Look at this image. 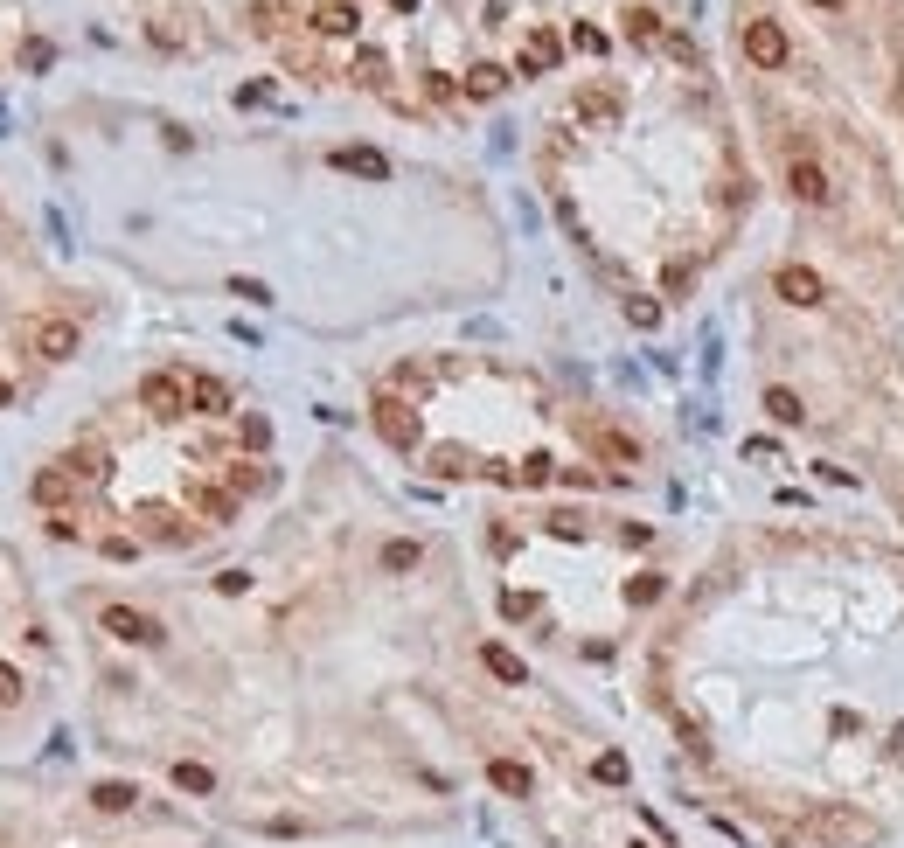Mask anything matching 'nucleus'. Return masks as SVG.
Here are the masks:
<instances>
[{"label": "nucleus", "mask_w": 904, "mask_h": 848, "mask_svg": "<svg viewBox=\"0 0 904 848\" xmlns=\"http://www.w3.org/2000/svg\"><path fill=\"white\" fill-rule=\"evenodd\" d=\"M77 341H84V334H77V320H63V313H42V320L21 327V348H28L35 362H70Z\"/></svg>", "instance_id": "obj_1"}, {"label": "nucleus", "mask_w": 904, "mask_h": 848, "mask_svg": "<svg viewBox=\"0 0 904 848\" xmlns=\"http://www.w3.org/2000/svg\"><path fill=\"white\" fill-rule=\"evenodd\" d=\"M98 626H105L119 647H160V640H167V633H160V619L140 612V605H105V612H98Z\"/></svg>", "instance_id": "obj_2"}, {"label": "nucleus", "mask_w": 904, "mask_h": 848, "mask_svg": "<svg viewBox=\"0 0 904 848\" xmlns=\"http://www.w3.org/2000/svg\"><path fill=\"white\" fill-rule=\"evenodd\" d=\"M140 411L147 418H188V376H174V369L140 376Z\"/></svg>", "instance_id": "obj_3"}, {"label": "nucleus", "mask_w": 904, "mask_h": 848, "mask_svg": "<svg viewBox=\"0 0 904 848\" xmlns=\"http://www.w3.org/2000/svg\"><path fill=\"white\" fill-rule=\"evenodd\" d=\"M369 424H376V431H383V438H390L397 452H411V445L425 438V424H418V411H411L404 397H390V390H383V397L369 404Z\"/></svg>", "instance_id": "obj_4"}, {"label": "nucleus", "mask_w": 904, "mask_h": 848, "mask_svg": "<svg viewBox=\"0 0 904 848\" xmlns=\"http://www.w3.org/2000/svg\"><path fill=\"white\" fill-rule=\"evenodd\" d=\"M745 56H752L758 70H779V63H786V28H779V21H765V14L745 21Z\"/></svg>", "instance_id": "obj_5"}, {"label": "nucleus", "mask_w": 904, "mask_h": 848, "mask_svg": "<svg viewBox=\"0 0 904 848\" xmlns=\"http://www.w3.org/2000/svg\"><path fill=\"white\" fill-rule=\"evenodd\" d=\"M77 487H84V480H77L70 466H42V473L28 480V501H35V508H49V515H63V501H70Z\"/></svg>", "instance_id": "obj_6"}, {"label": "nucleus", "mask_w": 904, "mask_h": 848, "mask_svg": "<svg viewBox=\"0 0 904 848\" xmlns=\"http://www.w3.org/2000/svg\"><path fill=\"white\" fill-rule=\"evenodd\" d=\"M188 411L195 418H230V383L223 376H188Z\"/></svg>", "instance_id": "obj_7"}, {"label": "nucleus", "mask_w": 904, "mask_h": 848, "mask_svg": "<svg viewBox=\"0 0 904 848\" xmlns=\"http://www.w3.org/2000/svg\"><path fill=\"white\" fill-rule=\"evenodd\" d=\"M772 292H779L786 306H814V299H821V279H814V265H779V272H772Z\"/></svg>", "instance_id": "obj_8"}, {"label": "nucleus", "mask_w": 904, "mask_h": 848, "mask_svg": "<svg viewBox=\"0 0 904 848\" xmlns=\"http://www.w3.org/2000/svg\"><path fill=\"white\" fill-rule=\"evenodd\" d=\"M306 21H313L320 35H334V42H348V35L362 28V7H355V0H320V7H313Z\"/></svg>", "instance_id": "obj_9"}, {"label": "nucleus", "mask_w": 904, "mask_h": 848, "mask_svg": "<svg viewBox=\"0 0 904 848\" xmlns=\"http://www.w3.org/2000/svg\"><path fill=\"white\" fill-rule=\"evenodd\" d=\"M480 668H487L494 682H508V689H522V682H529L522 654H515V647H501V640H480Z\"/></svg>", "instance_id": "obj_10"}, {"label": "nucleus", "mask_w": 904, "mask_h": 848, "mask_svg": "<svg viewBox=\"0 0 904 848\" xmlns=\"http://www.w3.org/2000/svg\"><path fill=\"white\" fill-rule=\"evenodd\" d=\"M487 786L508 793V800H529V793H536V772L515 765V758H487Z\"/></svg>", "instance_id": "obj_11"}, {"label": "nucleus", "mask_w": 904, "mask_h": 848, "mask_svg": "<svg viewBox=\"0 0 904 848\" xmlns=\"http://www.w3.org/2000/svg\"><path fill=\"white\" fill-rule=\"evenodd\" d=\"M334 167L341 174H362V181H390V160L376 146H334Z\"/></svg>", "instance_id": "obj_12"}, {"label": "nucleus", "mask_w": 904, "mask_h": 848, "mask_svg": "<svg viewBox=\"0 0 904 848\" xmlns=\"http://www.w3.org/2000/svg\"><path fill=\"white\" fill-rule=\"evenodd\" d=\"M188 508H195L202 522H216V529L237 522V494H230V487H188Z\"/></svg>", "instance_id": "obj_13"}, {"label": "nucleus", "mask_w": 904, "mask_h": 848, "mask_svg": "<svg viewBox=\"0 0 904 848\" xmlns=\"http://www.w3.org/2000/svg\"><path fill=\"white\" fill-rule=\"evenodd\" d=\"M578 119H585V126H612V119H619V91H612V84L578 91Z\"/></svg>", "instance_id": "obj_14"}, {"label": "nucleus", "mask_w": 904, "mask_h": 848, "mask_svg": "<svg viewBox=\"0 0 904 848\" xmlns=\"http://www.w3.org/2000/svg\"><path fill=\"white\" fill-rule=\"evenodd\" d=\"M557 56H564L557 28H536V35H529V49H522V77H536V70H557Z\"/></svg>", "instance_id": "obj_15"}, {"label": "nucleus", "mask_w": 904, "mask_h": 848, "mask_svg": "<svg viewBox=\"0 0 904 848\" xmlns=\"http://www.w3.org/2000/svg\"><path fill=\"white\" fill-rule=\"evenodd\" d=\"M133 800H140L133 779H98V786H91V807H98V814H133Z\"/></svg>", "instance_id": "obj_16"}, {"label": "nucleus", "mask_w": 904, "mask_h": 848, "mask_svg": "<svg viewBox=\"0 0 904 848\" xmlns=\"http://www.w3.org/2000/svg\"><path fill=\"white\" fill-rule=\"evenodd\" d=\"M814 835H828V842H863V835H870V821H863V814L828 807V814H814Z\"/></svg>", "instance_id": "obj_17"}, {"label": "nucleus", "mask_w": 904, "mask_h": 848, "mask_svg": "<svg viewBox=\"0 0 904 848\" xmlns=\"http://www.w3.org/2000/svg\"><path fill=\"white\" fill-rule=\"evenodd\" d=\"M626 42H640V49H654V42H668V28H661V14H654V7H626Z\"/></svg>", "instance_id": "obj_18"}, {"label": "nucleus", "mask_w": 904, "mask_h": 848, "mask_svg": "<svg viewBox=\"0 0 904 848\" xmlns=\"http://www.w3.org/2000/svg\"><path fill=\"white\" fill-rule=\"evenodd\" d=\"M174 786L195 793V800H209V793H216V772H209L202 758H174Z\"/></svg>", "instance_id": "obj_19"}, {"label": "nucleus", "mask_w": 904, "mask_h": 848, "mask_svg": "<svg viewBox=\"0 0 904 848\" xmlns=\"http://www.w3.org/2000/svg\"><path fill=\"white\" fill-rule=\"evenodd\" d=\"M140 529H147L153 543H188V529H181L174 508H140Z\"/></svg>", "instance_id": "obj_20"}, {"label": "nucleus", "mask_w": 904, "mask_h": 848, "mask_svg": "<svg viewBox=\"0 0 904 848\" xmlns=\"http://www.w3.org/2000/svg\"><path fill=\"white\" fill-rule=\"evenodd\" d=\"M501 91H508V70L501 63H473L466 70V98H501Z\"/></svg>", "instance_id": "obj_21"}, {"label": "nucleus", "mask_w": 904, "mask_h": 848, "mask_svg": "<svg viewBox=\"0 0 904 848\" xmlns=\"http://www.w3.org/2000/svg\"><path fill=\"white\" fill-rule=\"evenodd\" d=\"M348 77H355L362 91H383V77H390V63H383V49H362V56L348 63Z\"/></svg>", "instance_id": "obj_22"}, {"label": "nucleus", "mask_w": 904, "mask_h": 848, "mask_svg": "<svg viewBox=\"0 0 904 848\" xmlns=\"http://www.w3.org/2000/svg\"><path fill=\"white\" fill-rule=\"evenodd\" d=\"M786 181H793V195H807V202H828V174H821L814 160H793V174H786Z\"/></svg>", "instance_id": "obj_23"}, {"label": "nucleus", "mask_w": 904, "mask_h": 848, "mask_svg": "<svg viewBox=\"0 0 904 848\" xmlns=\"http://www.w3.org/2000/svg\"><path fill=\"white\" fill-rule=\"evenodd\" d=\"M63 466H70L77 480H105V473H112V452H98V445H77Z\"/></svg>", "instance_id": "obj_24"}, {"label": "nucleus", "mask_w": 904, "mask_h": 848, "mask_svg": "<svg viewBox=\"0 0 904 848\" xmlns=\"http://www.w3.org/2000/svg\"><path fill=\"white\" fill-rule=\"evenodd\" d=\"M265 487H272V473H265L258 459H237V466H230V494H237V501H244V494H265Z\"/></svg>", "instance_id": "obj_25"}, {"label": "nucleus", "mask_w": 904, "mask_h": 848, "mask_svg": "<svg viewBox=\"0 0 904 848\" xmlns=\"http://www.w3.org/2000/svg\"><path fill=\"white\" fill-rule=\"evenodd\" d=\"M432 473L459 480V473H480V459H473V452H459V445H439V452H432Z\"/></svg>", "instance_id": "obj_26"}, {"label": "nucleus", "mask_w": 904, "mask_h": 848, "mask_svg": "<svg viewBox=\"0 0 904 848\" xmlns=\"http://www.w3.org/2000/svg\"><path fill=\"white\" fill-rule=\"evenodd\" d=\"M425 564V550H418V543H404V536H397V543H383V570H390V577H404V570H418Z\"/></svg>", "instance_id": "obj_27"}, {"label": "nucleus", "mask_w": 904, "mask_h": 848, "mask_svg": "<svg viewBox=\"0 0 904 848\" xmlns=\"http://www.w3.org/2000/svg\"><path fill=\"white\" fill-rule=\"evenodd\" d=\"M592 445H599L605 459H619V466H640V445H633V438H619V431H592Z\"/></svg>", "instance_id": "obj_28"}, {"label": "nucleus", "mask_w": 904, "mask_h": 848, "mask_svg": "<svg viewBox=\"0 0 904 848\" xmlns=\"http://www.w3.org/2000/svg\"><path fill=\"white\" fill-rule=\"evenodd\" d=\"M626 772H633L626 751H599V758H592V779H599V786H626Z\"/></svg>", "instance_id": "obj_29"}, {"label": "nucleus", "mask_w": 904, "mask_h": 848, "mask_svg": "<svg viewBox=\"0 0 904 848\" xmlns=\"http://www.w3.org/2000/svg\"><path fill=\"white\" fill-rule=\"evenodd\" d=\"M237 445H251V452H265V445H272V424L258 418V411H244V418H237Z\"/></svg>", "instance_id": "obj_30"}, {"label": "nucleus", "mask_w": 904, "mask_h": 848, "mask_svg": "<svg viewBox=\"0 0 904 848\" xmlns=\"http://www.w3.org/2000/svg\"><path fill=\"white\" fill-rule=\"evenodd\" d=\"M765 411H772V418H779V424H800V418H807L793 390H765Z\"/></svg>", "instance_id": "obj_31"}, {"label": "nucleus", "mask_w": 904, "mask_h": 848, "mask_svg": "<svg viewBox=\"0 0 904 848\" xmlns=\"http://www.w3.org/2000/svg\"><path fill=\"white\" fill-rule=\"evenodd\" d=\"M251 28H258V35H279V28H286V7H279V0H258V7H251Z\"/></svg>", "instance_id": "obj_32"}, {"label": "nucleus", "mask_w": 904, "mask_h": 848, "mask_svg": "<svg viewBox=\"0 0 904 848\" xmlns=\"http://www.w3.org/2000/svg\"><path fill=\"white\" fill-rule=\"evenodd\" d=\"M21 696H28L21 668H7V661H0V709H21Z\"/></svg>", "instance_id": "obj_33"}, {"label": "nucleus", "mask_w": 904, "mask_h": 848, "mask_svg": "<svg viewBox=\"0 0 904 848\" xmlns=\"http://www.w3.org/2000/svg\"><path fill=\"white\" fill-rule=\"evenodd\" d=\"M515 480H522V487H543V480H550V459H543V452H529V459L515 466Z\"/></svg>", "instance_id": "obj_34"}, {"label": "nucleus", "mask_w": 904, "mask_h": 848, "mask_svg": "<svg viewBox=\"0 0 904 848\" xmlns=\"http://www.w3.org/2000/svg\"><path fill=\"white\" fill-rule=\"evenodd\" d=\"M98 550H105V557H112V564H133V557H140V543H133V536H105V543H98Z\"/></svg>", "instance_id": "obj_35"}, {"label": "nucleus", "mask_w": 904, "mask_h": 848, "mask_svg": "<svg viewBox=\"0 0 904 848\" xmlns=\"http://www.w3.org/2000/svg\"><path fill=\"white\" fill-rule=\"evenodd\" d=\"M626 320H633V327H654L661 306H654V299H626Z\"/></svg>", "instance_id": "obj_36"}, {"label": "nucleus", "mask_w": 904, "mask_h": 848, "mask_svg": "<svg viewBox=\"0 0 904 848\" xmlns=\"http://www.w3.org/2000/svg\"><path fill=\"white\" fill-rule=\"evenodd\" d=\"M571 49H585V56H605V35H599V28H571Z\"/></svg>", "instance_id": "obj_37"}, {"label": "nucleus", "mask_w": 904, "mask_h": 848, "mask_svg": "<svg viewBox=\"0 0 904 848\" xmlns=\"http://www.w3.org/2000/svg\"><path fill=\"white\" fill-rule=\"evenodd\" d=\"M230 292H237V299H251V306H272V292H265L258 279H230Z\"/></svg>", "instance_id": "obj_38"}, {"label": "nucleus", "mask_w": 904, "mask_h": 848, "mask_svg": "<svg viewBox=\"0 0 904 848\" xmlns=\"http://www.w3.org/2000/svg\"><path fill=\"white\" fill-rule=\"evenodd\" d=\"M216 591H223V598H237V591H251V570H223V577H216Z\"/></svg>", "instance_id": "obj_39"}, {"label": "nucleus", "mask_w": 904, "mask_h": 848, "mask_svg": "<svg viewBox=\"0 0 904 848\" xmlns=\"http://www.w3.org/2000/svg\"><path fill=\"white\" fill-rule=\"evenodd\" d=\"M626 598H633V605H647V598H661V577H633V584H626Z\"/></svg>", "instance_id": "obj_40"}, {"label": "nucleus", "mask_w": 904, "mask_h": 848, "mask_svg": "<svg viewBox=\"0 0 904 848\" xmlns=\"http://www.w3.org/2000/svg\"><path fill=\"white\" fill-rule=\"evenodd\" d=\"M501 612H508V619H529V612H536V598H529V591H508V598H501Z\"/></svg>", "instance_id": "obj_41"}, {"label": "nucleus", "mask_w": 904, "mask_h": 848, "mask_svg": "<svg viewBox=\"0 0 904 848\" xmlns=\"http://www.w3.org/2000/svg\"><path fill=\"white\" fill-rule=\"evenodd\" d=\"M49 536L56 543H77V515H49Z\"/></svg>", "instance_id": "obj_42"}, {"label": "nucleus", "mask_w": 904, "mask_h": 848, "mask_svg": "<svg viewBox=\"0 0 904 848\" xmlns=\"http://www.w3.org/2000/svg\"><path fill=\"white\" fill-rule=\"evenodd\" d=\"M425 91H432V98L446 105V98H452V77H446V70H425Z\"/></svg>", "instance_id": "obj_43"}, {"label": "nucleus", "mask_w": 904, "mask_h": 848, "mask_svg": "<svg viewBox=\"0 0 904 848\" xmlns=\"http://www.w3.org/2000/svg\"><path fill=\"white\" fill-rule=\"evenodd\" d=\"M390 7H397V14H418V0H390Z\"/></svg>", "instance_id": "obj_44"}, {"label": "nucleus", "mask_w": 904, "mask_h": 848, "mask_svg": "<svg viewBox=\"0 0 904 848\" xmlns=\"http://www.w3.org/2000/svg\"><path fill=\"white\" fill-rule=\"evenodd\" d=\"M7 397H14V383H0V404H7Z\"/></svg>", "instance_id": "obj_45"}]
</instances>
